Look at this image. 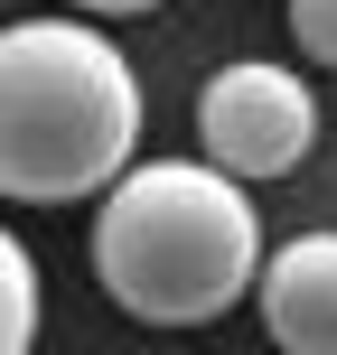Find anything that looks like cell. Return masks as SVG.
Instances as JSON below:
<instances>
[{"mask_svg": "<svg viewBox=\"0 0 337 355\" xmlns=\"http://www.w3.org/2000/svg\"><path fill=\"white\" fill-rule=\"evenodd\" d=\"M141 150V75L85 19H10L0 28V196L75 206L113 196Z\"/></svg>", "mask_w": 337, "mask_h": 355, "instance_id": "6da1fadb", "label": "cell"}, {"mask_svg": "<svg viewBox=\"0 0 337 355\" xmlns=\"http://www.w3.org/2000/svg\"><path fill=\"white\" fill-rule=\"evenodd\" d=\"M263 215L206 159H141L94 215V281L150 327H206L263 290Z\"/></svg>", "mask_w": 337, "mask_h": 355, "instance_id": "7a4b0ae2", "label": "cell"}, {"mask_svg": "<svg viewBox=\"0 0 337 355\" xmlns=\"http://www.w3.org/2000/svg\"><path fill=\"white\" fill-rule=\"evenodd\" d=\"M197 141H206V168L225 178H290L319 141V103L290 66L272 56H244V66H215L206 94H197Z\"/></svg>", "mask_w": 337, "mask_h": 355, "instance_id": "3957f363", "label": "cell"}, {"mask_svg": "<svg viewBox=\"0 0 337 355\" xmlns=\"http://www.w3.org/2000/svg\"><path fill=\"white\" fill-rule=\"evenodd\" d=\"M263 327L281 355H337V234L309 225L263 262Z\"/></svg>", "mask_w": 337, "mask_h": 355, "instance_id": "277c9868", "label": "cell"}, {"mask_svg": "<svg viewBox=\"0 0 337 355\" xmlns=\"http://www.w3.org/2000/svg\"><path fill=\"white\" fill-rule=\"evenodd\" d=\"M28 346H38V262L0 225V355H28Z\"/></svg>", "mask_w": 337, "mask_h": 355, "instance_id": "5b68a950", "label": "cell"}, {"mask_svg": "<svg viewBox=\"0 0 337 355\" xmlns=\"http://www.w3.org/2000/svg\"><path fill=\"white\" fill-rule=\"evenodd\" d=\"M290 37L309 47V66L337 75V0H290Z\"/></svg>", "mask_w": 337, "mask_h": 355, "instance_id": "8992f818", "label": "cell"}, {"mask_svg": "<svg viewBox=\"0 0 337 355\" xmlns=\"http://www.w3.org/2000/svg\"><path fill=\"white\" fill-rule=\"evenodd\" d=\"M75 19H141V10H160V0H66Z\"/></svg>", "mask_w": 337, "mask_h": 355, "instance_id": "52a82bcc", "label": "cell"}]
</instances>
